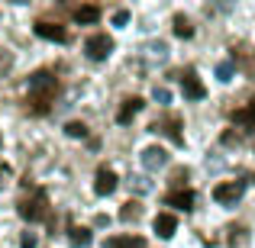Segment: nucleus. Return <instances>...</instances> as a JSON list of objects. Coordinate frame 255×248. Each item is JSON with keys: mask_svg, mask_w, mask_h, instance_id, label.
<instances>
[{"mask_svg": "<svg viewBox=\"0 0 255 248\" xmlns=\"http://www.w3.org/2000/svg\"><path fill=\"white\" fill-rule=\"evenodd\" d=\"M55 97H58V78L52 75L49 68H39L36 75L29 78L26 110H29L32 116H45V113L52 110V103H55Z\"/></svg>", "mask_w": 255, "mask_h": 248, "instance_id": "f257e3e1", "label": "nucleus"}, {"mask_svg": "<svg viewBox=\"0 0 255 248\" xmlns=\"http://www.w3.org/2000/svg\"><path fill=\"white\" fill-rule=\"evenodd\" d=\"M16 213L26 219V223H45V219H52V210H49V193L39 187V190H32V197H23L16 203Z\"/></svg>", "mask_w": 255, "mask_h": 248, "instance_id": "f03ea898", "label": "nucleus"}, {"mask_svg": "<svg viewBox=\"0 0 255 248\" xmlns=\"http://www.w3.org/2000/svg\"><path fill=\"white\" fill-rule=\"evenodd\" d=\"M243 193H246V180H223V184L213 187V200H217V203H223V206L239 203V200H243Z\"/></svg>", "mask_w": 255, "mask_h": 248, "instance_id": "7ed1b4c3", "label": "nucleus"}, {"mask_svg": "<svg viewBox=\"0 0 255 248\" xmlns=\"http://www.w3.org/2000/svg\"><path fill=\"white\" fill-rule=\"evenodd\" d=\"M149 132H162V136H168L174 145L184 142V136H181V116H178V113H165L162 119H155V123L149 126Z\"/></svg>", "mask_w": 255, "mask_h": 248, "instance_id": "20e7f679", "label": "nucleus"}, {"mask_svg": "<svg viewBox=\"0 0 255 248\" xmlns=\"http://www.w3.org/2000/svg\"><path fill=\"white\" fill-rule=\"evenodd\" d=\"M84 52H87V58H91V62H104V58L113 52V39L107 36V32H94V36H87Z\"/></svg>", "mask_w": 255, "mask_h": 248, "instance_id": "39448f33", "label": "nucleus"}, {"mask_svg": "<svg viewBox=\"0 0 255 248\" xmlns=\"http://www.w3.org/2000/svg\"><path fill=\"white\" fill-rule=\"evenodd\" d=\"M181 90H184V97H187V100H204V97H207L204 81H200L197 71H191V68L181 75Z\"/></svg>", "mask_w": 255, "mask_h": 248, "instance_id": "423d86ee", "label": "nucleus"}, {"mask_svg": "<svg viewBox=\"0 0 255 248\" xmlns=\"http://www.w3.org/2000/svg\"><path fill=\"white\" fill-rule=\"evenodd\" d=\"M32 29H36L39 39H49V42H68V29L58 26V23H49V19H39Z\"/></svg>", "mask_w": 255, "mask_h": 248, "instance_id": "0eeeda50", "label": "nucleus"}, {"mask_svg": "<svg viewBox=\"0 0 255 248\" xmlns=\"http://www.w3.org/2000/svg\"><path fill=\"white\" fill-rule=\"evenodd\" d=\"M165 206H174V210H194V190L191 187H178V190L165 193Z\"/></svg>", "mask_w": 255, "mask_h": 248, "instance_id": "6e6552de", "label": "nucleus"}, {"mask_svg": "<svg viewBox=\"0 0 255 248\" xmlns=\"http://www.w3.org/2000/svg\"><path fill=\"white\" fill-rule=\"evenodd\" d=\"M117 174L110 171V167H97V177H94V190L100 193V197H110L113 190H117Z\"/></svg>", "mask_w": 255, "mask_h": 248, "instance_id": "1a4fd4ad", "label": "nucleus"}, {"mask_svg": "<svg viewBox=\"0 0 255 248\" xmlns=\"http://www.w3.org/2000/svg\"><path fill=\"white\" fill-rule=\"evenodd\" d=\"M142 106H145V100H142V97H126V100H123V106H120V113H117V123H120V126H129V123H132V116H136Z\"/></svg>", "mask_w": 255, "mask_h": 248, "instance_id": "9d476101", "label": "nucleus"}, {"mask_svg": "<svg viewBox=\"0 0 255 248\" xmlns=\"http://www.w3.org/2000/svg\"><path fill=\"white\" fill-rule=\"evenodd\" d=\"M230 119H233V123H239L243 129H255V97H252L246 106L233 110V113H230Z\"/></svg>", "mask_w": 255, "mask_h": 248, "instance_id": "9b49d317", "label": "nucleus"}, {"mask_svg": "<svg viewBox=\"0 0 255 248\" xmlns=\"http://www.w3.org/2000/svg\"><path fill=\"white\" fill-rule=\"evenodd\" d=\"M142 165L149 167V171H158V167L168 165V152L158 149V145H152V149H145V152H142Z\"/></svg>", "mask_w": 255, "mask_h": 248, "instance_id": "f8f14e48", "label": "nucleus"}, {"mask_svg": "<svg viewBox=\"0 0 255 248\" xmlns=\"http://www.w3.org/2000/svg\"><path fill=\"white\" fill-rule=\"evenodd\" d=\"M155 236H162V239H171L174 236V229H178V219L171 216V213H158L155 216Z\"/></svg>", "mask_w": 255, "mask_h": 248, "instance_id": "ddd939ff", "label": "nucleus"}, {"mask_svg": "<svg viewBox=\"0 0 255 248\" xmlns=\"http://www.w3.org/2000/svg\"><path fill=\"white\" fill-rule=\"evenodd\" d=\"M233 65H239V68H243L249 78H255V52H252V49H239V52H233Z\"/></svg>", "mask_w": 255, "mask_h": 248, "instance_id": "4468645a", "label": "nucleus"}, {"mask_svg": "<svg viewBox=\"0 0 255 248\" xmlns=\"http://www.w3.org/2000/svg\"><path fill=\"white\" fill-rule=\"evenodd\" d=\"M142 236H110L104 242V248H142Z\"/></svg>", "mask_w": 255, "mask_h": 248, "instance_id": "2eb2a0df", "label": "nucleus"}, {"mask_svg": "<svg viewBox=\"0 0 255 248\" xmlns=\"http://www.w3.org/2000/svg\"><path fill=\"white\" fill-rule=\"evenodd\" d=\"M71 16H75L78 23H97V19H100V6H97V3L75 6V10H71Z\"/></svg>", "mask_w": 255, "mask_h": 248, "instance_id": "dca6fc26", "label": "nucleus"}, {"mask_svg": "<svg viewBox=\"0 0 255 248\" xmlns=\"http://www.w3.org/2000/svg\"><path fill=\"white\" fill-rule=\"evenodd\" d=\"M68 232H71V245H91L94 242V232L84 229V226H75V223H71Z\"/></svg>", "mask_w": 255, "mask_h": 248, "instance_id": "f3484780", "label": "nucleus"}, {"mask_svg": "<svg viewBox=\"0 0 255 248\" xmlns=\"http://www.w3.org/2000/svg\"><path fill=\"white\" fill-rule=\"evenodd\" d=\"M139 216H142V203H139V200L123 203V210H120V219H123V223H136Z\"/></svg>", "mask_w": 255, "mask_h": 248, "instance_id": "a211bd4d", "label": "nucleus"}, {"mask_svg": "<svg viewBox=\"0 0 255 248\" xmlns=\"http://www.w3.org/2000/svg\"><path fill=\"white\" fill-rule=\"evenodd\" d=\"M174 36H178V39H191V36H194L191 19H187V16H181V13L174 16Z\"/></svg>", "mask_w": 255, "mask_h": 248, "instance_id": "6ab92c4d", "label": "nucleus"}, {"mask_svg": "<svg viewBox=\"0 0 255 248\" xmlns=\"http://www.w3.org/2000/svg\"><path fill=\"white\" fill-rule=\"evenodd\" d=\"M233 71H236V65H233V58H230V62H220L217 65V78H220V81H233Z\"/></svg>", "mask_w": 255, "mask_h": 248, "instance_id": "aec40b11", "label": "nucleus"}, {"mask_svg": "<svg viewBox=\"0 0 255 248\" xmlns=\"http://www.w3.org/2000/svg\"><path fill=\"white\" fill-rule=\"evenodd\" d=\"M65 132H68L71 139H84V136H87V126H84V123H78V119H71V123L65 126Z\"/></svg>", "mask_w": 255, "mask_h": 248, "instance_id": "412c9836", "label": "nucleus"}, {"mask_svg": "<svg viewBox=\"0 0 255 248\" xmlns=\"http://www.w3.org/2000/svg\"><path fill=\"white\" fill-rule=\"evenodd\" d=\"M10 68H13V55L10 52H0V78H3Z\"/></svg>", "mask_w": 255, "mask_h": 248, "instance_id": "4be33fe9", "label": "nucleus"}, {"mask_svg": "<svg viewBox=\"0 0 255 248\" xmlns=\"http://www.w3.org/2000/svg\"><path fill=\"white\" fill-rule=\"evenodd\" d=\"M39 245V239L32 236V232H23V239H19V248H36Z\"/></svg>", "mask_w": 255, "mask_h": 248, "instance_id": "5701e85b", "label": "nucleus"}, {"mask_svg": "<svg viewBox=\"0 0 255 248\" xmlns=\"http://www.w3.org/2000/svg\"><path fill=\"white\" fill-rule=\"evenodd\" d=\"M126 19H129V10H117V13H113V23H117V26H123Z\"/></svg>", "mask_w": 255, "mask_h": 248, "instance_id": "b1692460", "label": "nucleus"}, {"mask_svg": "<svg viewBox=\"0 0 255 248\" xmlns=\"http://www.w3.org/2000/svg\"><path fill=\"white\" fill-rule=\"evenodd\" d=\"M155 100H158V103H168V100H171V93L165 90V87H155Z\"/></svg>", "mask_w": 255, "mask_h": 248, "instance_id": "393cba45", "label": "nucleus"}, {"mask_svg": "<svg viewBox=\"0 0 255 248\" xmlns=\"http://www.w3.org/2000/svg\"><path fill=\"white\" fill-rule=\"evenodd\" d=\"M223 142H226V145H233V142H239V136H236V132H226Z\"/></svg>", "mask_w": 255, "mask_h": 248, "instance_id": "a878e982", "label": "nucleus"}, {"mask_svg": "<svg viewBox=\"0 0 255 248\" xmlns=\"http://www.w3.org/2000/svg\"><path fill=\"white\" fill-rule=\"evenodd\" d=\"M6 174H10V167L3 165V167H0V184H3V177H6Z\"/></svg>", "mask_w": 255, "mask_h": 248, "instance_id": "bb28decb", "label": "nucleus"}]
</instances>
